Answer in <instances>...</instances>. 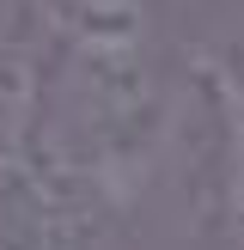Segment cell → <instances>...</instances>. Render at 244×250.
Segmentation results:
<instances>
[{
  "mask_svg": "<svg viewBox=\"0 0 244 250\" xmlns=\"http://www.w3.org/2000/svg\"><path fill=\"white\" fill-rule=\"evenodd\" d=\"M232 189H238V232H244V134H238V165H232Z\"/></svg>",
  "mask_w": 244,
  "mask_h": 250,
  "instance_id": "6da1fadb",
  "label": "cell"
}]
</instances>
